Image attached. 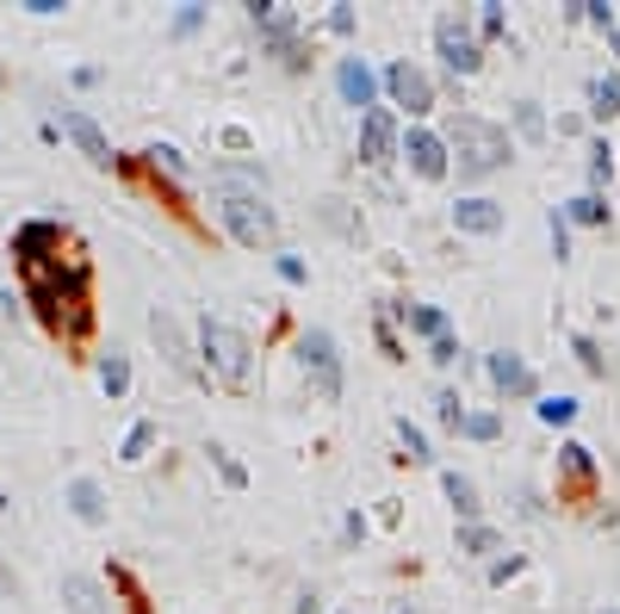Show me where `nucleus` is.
<instances>
[{
  "label": "nucleus",
  "mask_w": 620,
  "mask_h": 614,
  "mask_svg": "<svg viewBox=\"0 0 620 614\" xmlns=\"http://www.w3.org/2000/svg\"><path fill=\"white\" fill-rule=\"evenodd\" d=\"M199 342H205V354H212V373L230 391H249V335L236 323H217V317H205V329H199Z\"/></svg>",
  "instance_id": "1"
},
{
  "label": "nucleus",
  "mask_w": 620,
  "mask_h": 614,
  "mask_svg": "<svg viewBox=\"0 0 620 614\" xmlns=\"http://www.w3.org/2000/svg\"><path fill=\"white\" fill-rule=\"evenodd\" d=\"M217 212H224V224H230L236 243H249V249H267L273 236H279V217H273L254 192H242V187H224Z\"/></svg>",
  "instance_id": "2"
},
{
  "label": "nucleus",
  "mask_w": 620,
  "mask_h": 614,
  "mask_svg": "<svg viewBox=\"0 0 620 614\" xmlns=\"http://www.w3.org/2000/svg\"><path fill=\"white\" fill-rule=\"evenodd\" d=\"M453 150H460V174H490V168H503L509 137L497 125H485V118H460L453 125Z\"/></svg>",
  "instance_id": "3"
},
{
  "label": "nucleus",
  "mask_w": 620,
  "mask_h": 614,
  "mask_svg": "<svg viewBox=\"0 0 620 614\" xmlns=\"http://www.w3.org/2000/svg\"><path fill=\"white\" fill-rule=\"evenodd\" d=\"M434 44H441V57H446V69L453 75H478V38H472V25L460 20V13H441L434 20Z\"/></svg>",
  "instance_id": "4"
},
{
  "label": "nucleus",
  "mask_w": 620,
  "mask_h": 614,
  "mask_svg": "<svg viewBox=\"0 0 620 614\" xmlns=\"http://www.w3.org/2000/svg\"><path fill=\"white\" fill-rule=\"evenodd\" d=\"M298 354H305V373L317 379V398H342V361H335L330 335H323V329H310L305 342H298Z\"/></svg>",
  "instance_id": "5"
},
{
  "label": "nucleus",
  "mask_w": 620,
  "mask_h": 614,
  "mask_svg": "<svg viewBox=\"0 0 620 614\" xmlns=\"http://www.w3.org/2000/svg\"><path fill=\"white\" fill-rule=\"evenodd\" d=\"M385 87L397 106H409V113H428L434 106V87H428V75L416 69V62H391L385 69Z\"/></svg>",
  "instance_id": "6"
},
{
  "label": "nucleus",
  "mask_w": 620,
  "mask_h": 614,
  "mask_svg": "<svg viewBox=\"0 0 620 614\" xmlns=\"http://www.w3.org/2000/svg\"><path fill=\"white\" fill-rule=\"evenodd\" d=\"M62 131L75 137V150L94 162V168H112V143H106V131H99L87 113H62Z\"/></svg>",
  "instance_id": "7"
},
{
  "label": "nucleus",
  "mask_w": 620,
  "mask_h": 614,
  "mask_svg": "<svg viewBox=\"0 0 620 614\" xmlns=\"http://www.w3.org/2000/svg\"><path fill=\"white\" fill-rule=\"evenodd\" d=\"M391 143H397V125H391L385 106H372V113L360 118V155H367V162H385Z\"/></svg>",
  "instance_id": "8"
},
{
  "label": "nucleus",
  "mask_w": 620,
  "mask_h": 614,
  "mask_svg": "<svg viewBox=\"0 0 620 614\" xmlns=\"http://www.w3.org/2000/svg\"><path fill=\"white\" fill-rule=\"evenodd\" d=\"M404 155H409V168L422 174V180H441V174H446V143H441V137H428V131H409Z\"/></svg>",
  "instance_id": "9"
},
{
  "label": "nucleus",
  "mask_w": 620,
  "mask_h": 614,
  "mask_svg": "<svg viewBox=\"0 0 620 614\" xmlns=\"http://www.w3.org/2000/svg\"><path fill=\"white\" fill-rule=\"evenodd\" d=\"M453 224H460L465 236H497L503 231V205H490V199H460V205H453Z\"/></svg>",
  "instance_id": "10"
},
{
  "label": "nucleus",
  "mask_w": 620,
  "mask_h": 614,
  "mask_svg": "<svg viewBox=\"0 0 620 614\" xmlns=\"http://www.w3.org/2000/svg\"><path fill=\"white\" fill-rule=\"evenodd\" d=\"M150 335L162 342V354H168V361H175L180 373H187V379H193V373H199V361L187 354V342H180V323L168 317V310H150Z\"/></svg>",
  "instance_id": "11"
},
{
  "label": "nucleus",
  "mask_w": 620,
  "mask_h": 614,
  "mask_svg": "<svg viewBox=\"0 0 620 614\" xmlns=\"http://www.w3.org/2000/svg\"><path fill=\"white\" fill-rule=\"evenodd\" d=\"M335 87H342L348 106H367V113H372V87H379V81H372V69L360 57H348L342 69H335Z\"/></svg>",
  "instance_id": "12"
},
{
  "label": "nucleus",
  "mask_w": 620,
  "mask_h": 614,
  "mask_svg": "<svg viewBox=\"0 0 620 614\" xmlns=\"http://www.w3.org/2000/svg\"><path fill=\"white\" fill-rule=\"evenodd\" d=\"M490 379H497V391H509V398H527V391H534V373H527L515 354H490Z\"/></svg>",
  "instance_id": "13"
},
{
  "label": "nucleus",
  "mask_w": 620,
  "mask_h": 614,
  "mask_svg": "<svg viewBox=\"0 0 620 614\" xmlns=\"http://www.w3.org/2000/svg\"><path fill=\"white\" fill-rule=\"evenodd\" d=\"M69 509H75L81 521H106V497H99L94 479H75L69 484Z\"/></svg>",
  "instance_id": "14"
},
{
  "label": "nucleus",
  "mask_w": 620,
  "mask_h": 614,
  "mask_svg": "<svg viewBox=\"0 0 620 614\" xmlns=\"http://www.w3.org/2000/svg\"><path fill=\"white\" fill-rule=\"evenodd\" d=\"M254 20L267 25L279 44H286V32H291V13H286V7H273V0H254ZM286 50H291V44H286Z\"/></svg>",
  "instance_id": "15"
},
{
  "label": "nucleus",
  "mask_w": 620,
  "mask_h": 614,
  "mask_svg": "<svg viewBox=\"0 0 620 614\" xmlns=\"http://www.w3.org/2000/svg\"><path fill=\"white\" fill-rule=\"evenodd\" d=\"M99 385L118 398V391L131 385V361H124V354H106V361H99Z\"/></svg>",
  "instance_id": "16"
},
{
  "label": "nucleus",
  "mask_w": 620,
  "mask_h": 614,
  "mask_svg": "<svg viewBox=\"0 0 620 614\" xmlns=\"http://www.w3.org/2000/svg\"><path fill=\"white\" fill-rule=\"evenodd\" d=\"M460 546L465 553H503V540L490 534V528H478V521H465L460 528Z\"/></svg>",
  "instance_id": "17"
},
{
  "label": "nucleus",
  "mask_w": 620,
  "mask_h": 614,
  "mask_svg": "<svg viewBox=\"0 0 620 614\" xmlns=\"http://www.w3.org/2000/svg\"><path fill=\"white\" fill-rule=\"evenodd\" d=\"M589 94H596V118H615L620 113V75H601Z\"/></svg>",
  "instance_id": "18"
},
{
  "label": "nucleus",
  "mask_w": 620,
  "mask_h": 614,
  "mask_svg": "<svg viewBox=\"0 0 620 614\" xmlns=\"http://www.w3.org/2000/svg\"><path fill=\"white\" fill-rule=\"evenodd\" d=\"M409 329H416V335H428V342H441V335H446V317H441V310H428V305H416V310H409Z\"/></svg>",
  "instance_id": "19"
},
{
  "label": "nucleus",
  "mask_w": 620,
  "mask_h": 614,
  "mask_svg": "<svg viewBox=\"0 0 620 614\" xmlns=\"http://www.w3.org/2000/svg\"><path fill=\"white\" fill-rule=\"evenodd\" d=\"M446 497H453V509H460V516H472V509H478V491H472V479H460V472H446Z\"/></svg>",
  "instance_id": "20"
},
{
  "label": "nucleus",
  "mask_w": 620,
  "mask_h": 614,
  "mask_svg": "<svg viewBox=\"0 0 620 614\" xmlns=\"http://www.w3.org/2000/svg\"><path fill=\"white\" fill-rule=\"evenodd\" d=\"M397 441H404V460H428V441H422V428L409 423V416H404V423H397Z\"/></svg>",
  "instance_id": "21"
},
{
  "label": "nucleus",
  "mask_w": 620,
  "mask_h": 614,
  "mask_svg": "<svg viewBox=\"0 0 620 614\" xmlns=\"http://www.w3.org/2000/svg\"><path fill=\"white\" fill-rule=\"evenodd\" d=\"M571 217H577V224H601V217H608V205H601L596 192H583V199H571Z\"/></svg>",
  "instance_id": "22"
},
{
  "label": "nucleus",
  "mask_w": 620,
  "mask_h": 614,
  "mask_svg": "<svg viewBox=\"0 0 620 614\" xmlns=\"http://www.w3.org/2000/svg\"><path fill=\"white\" fill-rule=\"evenodd\" d=\"M150 441H155V428H150V423H136L131 435H124V460H143V453H150Z\"/></svg>",
  "instance_id": "23"
},
{
  "label": "nucleus",
  "mask_w": 620,
  "mask_h": 614,
  "mask_svg": "<svg viewBox=\"0 0 620 614\" xmlns=\"http://www.w3.org/2000/svg\"><path fill=\"white\" fill-rule=\"evenodd\" d=\"M540 416H546V423H571V416H577V398H546Z\"/></svg>",
  "instance_id": "24"
},
{
  "label": "nucleus",
  "mask_w": 620,
  "mask_h": 614,
  "mask_svg": "<svg viewBox=\"0 0 620 614\" xmlns=\"http://www.w3.org/2000/svg\"><path fill=\"white\" fill-rule=\"evenodd\" d=\"M564 472H571V479H589V447H564Z\"/></svg>",
  "instance_id": "25"
},
{
  "label": "nucleus",
  "mask_w": 620,
  "mask_h": 614,
  "mask_svg": "<svg viewBox=\"0 0 620 614\" xmlns=\"http://www.w3.org/2000/svg\"><path fill=\"white\" fill-rule=\"evenodd\" d=\"M465 435H472V441H490V435H497V416H465Z\"/></svg>",
  "instance_id": "26"
},
{
  "label": "nucleus",
  "mask_w": 620,
  "mask_h": 614,
  "mask_svg": "<svg viewBox=\"0 0 620 614\" xmlns=\"http://www.w3.org/2000/svg\"><path fill=\"white\" fill-rule=\"evenodd\" d=\"M434 410H441V423L446 428H460L465 416H460V398H453V391H441V398H434Z\"/></svg>",
  "instance_id": "27"
},
{
  "label": "nucleus",
  "mask_w": 620,
  "mask_h": 614,
  "mask_svg": "<svg viewBox=\"0 0 620 614\" xmlns=\"http://www.w3.org/2000/svg\"><path fill=\"white\" fill-rule=\"evenodd\" d=\"M583 13H589L601 32H615V7H608V0H583Z\"/></svg>",
  "instance_id": "28"
},
{
  "label": "nucleus",
  "mask_w": 620,
  "mask_h": 614,
  "mask_svg": "<svg viewBox=\"0 0 620 614\" xmlns=\"http://www.w3.org/2000/svg\"><path fill=\"white\" fill-rule=\"evenodd\" d=\"M155 155V168H168V174H187V162H180V150H168V143H162V150H150Z\"/></svg>",
  "instance_id": "29"
},
{
  "label": "nucleus",
  "mask_w": 620,
  "mask_h": 614,
  "mask_svg": "<svg viewBox=\"0 0 620 614\" xmlns=\"http://www.w3.org/2000/svg\"><path fill=\"white\" fill-rule=\"evenodd\" d=\"M589 174H596V180H608V174H615V162H608V143H596V150H589Z\"/></svg>",
  "instance_id": "30"
},
{
  "label": "nucleus",
  "mask_w": 620,
  "mask_h": 614,
  "mask_svg": "<svg viewBox=\"0 0 620 614\" xmlns=\"http://www.w3.org/2000/svg\"><path fill=\"white\" fill-rule=\"evenodd\" d=\"M515 125H522L527 137H540V106H522V113H515Z\"/></svg>",
  "instance_id": "31"
},
{
  "label": "nucleus",
  "mask_w": 620,
  "mask_h": 614,
  "mask_svg": "<svg viewBox=\"0 0 620 614\" xmlns=\"http://www.w3.org/2000/svg\"><path fill=\"white\" fill-rule=\"evenodd\" d=\"M434 361H441V366L460 361V342H453V335H441V342H434Z\"/></svg>",
  "instance_id": "32"
},
{
  "label": "nucleus",
  "mask_w": 620,
  "mask_h": 614,
  "mask_svg": "<svg viewBox=\"0 0 620 614\" xmlns=\"http://www.w3.org/2000/svg\"><path fill=\"white\" fill-rule=\"evenodd\" d=\"M298 614H310V595H305V602H298Z\"/></svg>",
  "instance_id": "33"
},
{
  "label": "nucleus",
  "mask_w": 620,
  "mask_h": 614,
  "mask_svg": "<svg viewBox=\"0 0 620 614\" xmlns=\"http://www.w3.org/2000/svg\"><path fill=\"white\" fill-rule=\"evenodd\" d=\"M0 509H7V497H0Z\"/></svg>",
  "instance_id": "34"
},
{
  "label": "nucleus",
  "mask_w": 620,
  "mask_h": 614,
  "mask_svg": "<svg viewBox=\"0 0 620 614\" xmlns=\"http://www.w3.org/2000/svg\"><path fill=\"white\" fill-rule=\"evenodd\" d=\"M404 614H416V609H404Z\"/></svg>",
  "instance_id": "35"
}]
</instances>
